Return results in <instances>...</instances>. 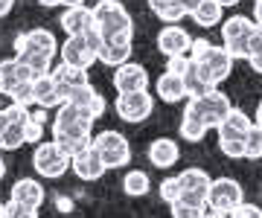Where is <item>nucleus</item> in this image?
Instances as JSON below:
<instances>
[{
    "instance_id": "nucleus-1",
    "label": "nucleus",
    "mask_w": 262,
    "mask_h": 218,
    "mask_svg": "<svg viewBox=\"0 0 262 218\" xmlns=\"http://www.w3.org/2000/svg\"><path fill=\"white\" fill-rule=\"evenodd\" d=\"M53 140L70 157L84 152V149H91V140H94V119H91V114L70 102L58 105L56 123H53Z\"/></svg>"
},
{
    "instance_id": "nucleus-2",
    "label": "nucleus",
    "mask_w": 262,
    "mask_h": 218,
    "mask_svg": "<svg viewBox=\"0 0 262 218\" xmlns=\"http://www.w3.org/2000/svg\"><path fill=\"white\" fill-rule=\"evenodd\" d=\"M58 56V41L50 29H29L15 38V58L27 67L32 79L53 70V58Z\"/></svg>"
},
{
    "instance_id": "nucleus-3",
    "label": "nucleus",
    "mask_w": 262,
    "mask_h": 218,
    "mask_svg": "<svg viewBox=\"0 0 262 218\" xmlns=\"http://www.w3.org/2000/svg\"><path fill=\"white\" fill-rule=\"evenodd\" d=\"M230 108H233V102H230L227 93H222L219 87L210 90V93H204V96L187 99V105H184V111H187L189 116H195L198 123H204L207 128H219V125L225 123V116L230 114Z\"/></svg>"
},
{
    "instance_id": "nucleus-4",
    "label": "nucleus",
    "mask_w": 262,
    "mask_h": 218,
    "mask_svg": "<svg viewBox=\"0 0 262 218\" xmlns=\"http://www.w3.org/2000/svg\"><path fill=\"white\" fill-rule=\"evenodd\" d=\"M96 18V32L108 38V35H134V20H131L128 9L120 0H99L94 6Z\"/></svg>"
},
{
    "instance_id": "nucleus-5",
    "label": "nucleus",
    "mask_w": 262,
    "mask_h": 218,
    "mask_svg": "<svg viewBox=\"0 0 262 218\" xmlns=\"http://www.w3.org/2000/svg\"><path fill=\"white\" fill-rule=\"evenodd\" d=\"M27 123H29V108L20 105H6L0 108V152H18L27 142Z\"/></svg>"
},
{
    "instance_id": "nucleus-6",
    "label": "nucleus",
    "mask_w": 262,
    "mask_h": 218,
    "mask_svg": "<svg viewBox=\"0 0 262 218\" xmlns=\"http://www.w3.org/2000/svg\"><path fill=\"white\" fill-rule=\"evenodd\" d=\"M61 61L79 70H91L99 61V32H88V35H70L64 44L58 47Z\"/></svg>"
},
{
    "instance_id": "nucleus-7",
    "label": "nucleus",
    "mask_w": 262,
    "mask_h": 218,
    "mask_svg": "<svg viewBox=\"0 0 262 218\" xmlns=\"http://www.w3.org/2000/svg\"><path fill=\"white\" fill-rule=\"evenodd\" d=\"M253 32H256V23H253V18H248V15H230V18H225V23H222V47L230 53V58H248V47H251V38Z\"/></svg>"
},
{
    "instance_id": "nucleus-8",
    "label": "nucleus",
    "mask_w": 262,
    "mask_h": 218,
    "mask_svg": "<svg viewBox=\"0 0 262 218\" xmlns=\"http://www.w3.org/2000/svg\"><path fill=\"white\" fill-rule=\"evenodd\" d=\"M94 152L102 157L105 169H125L131 163V146L120 131H99L94 134Z\"/></svg>"
},
{
    "instance_id": "nucleus-9",
    "label": "nucleus",
    "mask_w": 262,
    "mask_h": 218,
    "mask_svg": "<svg viewBox=\"0 0 262 218\" xmlns=\"http://www.w3.org/2000/svg\"><path fill=\"white\" fill-rule=\"evenodd\" d=\"M245 201V189L236 178H213L210 192H207V209L230 215L239 204Z\"/></svg>"
},
{
    "instance_id": "nucleus-10",
    "label": "nucleus",
    "mask_w": 262,
    "mask_h": 218,
    "mask_svg": "<svg viewBox=\"0 0 262 218\" xmlns=\"http://www.w3.org/2000/svg\"><path fill=\"white\" fill-rule=\"evenodd\" d=\"M70 160H73V157H70L56 140L38 142L35 152H32V169H35L41 178H61V175L70 169Z\"/></svg>"
},
{
    "instance_id": "nucleus-11",
    "label": "nucleus",
    "mask_w": 262,
    "mask_h": 218,
    "mask_svg": "<svg viewBox=\"0 0 262 218\" xmlns=\"http://www.w3.org/2000/svg\"><path fill=\"white\" fill-rule=\"evenodd\" d=\"M114 111L120 116L122 123H146L155 111V96L149 90H140V93H117L114 99Z\"/></svg>"
},
{
    "instance_id": "nucleus-12",
    "label": "nucleus",
    "mask_w": 262,
    "mask_h": 218,
    "mask_svg": "<svg viewBox=\"0 0 262 218\" xmlns=\"http://www.w3.org/2000/svg\"><path fill=\"white\" fill-rule=\"evenodd\" d=\"M178 183H181V198L184 201L198 204V207H207V192H210V183H213L210 172L198 169V166L184 169L178 175Z\"/></svg>"
},
{
    "instance_id": "nucleus-13",
    "label": "nucleus",
    "mask_w": 262,
    "mask_h": 218,
    "mask_svg": "<svg viewBox=\"0 0 262 218\" xmlns=\"http://www.w3.org/2000/svg\"><path fill=\"white\" fill-rule=\"evenodd\" d=\"M149 70L137 61H125L114 70V90L117 93H140V90H149Z\"/></svg>"
},
{
    "instance_id": "nucleus-14",
    "label": "nucleus",
    "mask_w": 262,
    "mask_h": 218,
    "mask_svg": "<svg viewBox=\"0 0 262 218\" xmlns=\"http://www.w3.org/2000/svg\"><path fill=\"white\" fill-rule=\"evenodd\" d=\"M158 53L160 56H189V47H192V35L181 23H166V27L158 32Z\"/></svg>"
},
{
    "instance_id": "nucleus-15",
    "label": "nucleus",
    "mask_w": 262,
    "mask_h": 218,
    "mask_svg": "<svg viewBox=\"0 0 262 218\" xmlns=\"http://www.w3.org/2000/svg\"><path fill=\"white\" fill-rule=\"evenodd\" d=\"M131 50H134V35H99V61L105 67H117L131 61Z\"/></svg>"
},
{
    "instance_id": "nucleus-16",
    "label": "nucleus",
    "mask_w": 262,
    "mask_h": 218,
    "mask_svg": "<svg viewBox=\"0 0 262 218\" xmlns=\"http://www.w3.org/2000/svg\"><path fill=\"white\" fill-rule=\"evenodd\" d=\"M195 61L207 70V76L213 79L215 87H219L227 76H230V73H233V58H230V53H227L225 47H215V44L207 50L201 58H195Z\"/></svg>"
},
{
    "instance_id": "nucleus-17",
    "label": "nucleus",
    "mask_w": 262,
    "mask_h": 218,
    "mask_svg": "<svg viewBox=\"0 0 262 218\" xmlns=\"http://www.w3.org/2000/svg\"><path fill=\"white\" fill-rule=\"evenodd\" d=\"M61 29L70 35H88V32H96V18L94 9L88 6H64L61 12Z\"/></svg>"
},
{
    "instance_id": "nucleus-18",
    "label": "nucleus",
    "mask_w": 262,
    "mask_h": 218,
    "mask_svg": "<svg viewBox=\"0 0 262 218\" xmlns=\"http://www.w3.org/2000/svg\"><path fill=\"white\" fill-rule=\"evenodd\" d=\"M44 198H47V192H44V186H41L35 178L15 180V186H12V192H9V201H18V204L32 207V209H41Z\"/></svg>"
},
{
    "instance_id": "nucleus-19",
    "label": "nucleus",
    "mask_w": 262,
    "mask_h": 218,
    "mask_svg": "<svg viewBox=\"0 0 262 218\" xmlns=\"http://www.w3.org/2000/svg\"><path fill=\"white\" fill-rule=\"evenodd\" d=\"M70 169H73L82 180H99L105 172H108V169H105V163H102V157L94 152V146H91V149H84V152H79V154H73Z\"/></svg>"
},
{
    "instance_id": "nucleus-20",
    "label": "nucleus",
    "mask_w": 262,
    "mask_h": 218,
    "mask_svg": "<svg viewBox=\"0 0 262 218\" xmlns=\"http://www.w3.org/2000/svg\"><path fill=\"white\" fill-rule=\"evenodd\" d=\"M251 125H253V119L245 114L242 108H230V114L225 116V123L215 128V134H219V140H245L248 131H251Z\"/></svg>"
},
{
    "instance_id": "nucleus-21",
    "label": "nucleus",
    "mask_w": 262,
    "mask_h": 218,
    "mask_svg": "<svg viewBox=\"0 0 262 218\" xmlns=\"http://www.w3.org/2000/svg\"><path fill=\"white\" fill-rule=\"evenodd\" d=\"M181 160V149L175 140H169V137H158V140L149 146V163L155 169H172V166H178Z\"/></svg>"
},
{
    "instance_id": "nucleus-22",
    "label": "nucleus",
    "mask_w": 262,
    "mask_h": 218,
    "mask_svg": "<svg viewBox=\"0 0 262 218\" xmlns=\"http://www.w3.org/2000/svg\"><path fill=\"white\" fill-rule=\"evenodd\" d=\"M32 90H35V105L41 111H44V108H58V105H64V96H61L56 79L50 76V73L32 79Z\"/></svg>"
},
{
    "instance_id": "nucleus-23",
    "label": "nucleus",
    "mask_w": 262,
    "mask_h": 218,
    "mask_svg": "<svg viewBox=\"0 0 262 218\" xmlns=\"http://www.w3.org/2000/svg\"><path fill=\"white\" fill-rule=\"evenodd\" d=\"M50 76L56 79L58 90H61V96H64L67 102V93L73 90V87H82V85H91V79H88V70H79V67H70V64H56L53 70H50Z\"/></svg>"
},
{
    "instance_id": "nucleus-24",
    "label": "nucleus",
    "mask_w": 262,
    "mask_h": 218,
    "mask_svg": "<svg viewBox=\"0 0 262 218\" xmlns=\"http://www.w3.org/2000/svg\"><path fill=\"white\" fill-rule=\"evenodd\" d=\"M155 93H158L160 102H166V105H178V102H184V99H189L187 87H184V79L172 76L166 70H163V76L155 82Z\"/></svg>"
},
{
    "instance_id": "nucleus-25",
    "label": "nucleus",
    "mask_w": 262,
    "mask_h": 218,
    "mask_svg": "<svg viewBox=\"0 0 262 218\" xmlns=\"http://www.w3.org/2000/svg\"><path fill=\"white\" fill-rule=\"evenodd\" d=\"M184 87H187V96L189 99H195V96H204L210 90H215L213 79L207 76V70L198 61H189L187 73H184Z\"/></svg>"
},
{
    "instance_id": "nucleus-26",
    "label": "nucleus",
    "mask_w": 262,
    "mask_h": 218,
    "mask_svg": "<svg viewBox=\"0 0 262 218\" xmlns=\"http://www.w3.org/2000/svg\"><path fill=\"white\" fill-rule=\"evenodd\" d=\"M0 79H3V90L9 93L18 85H24V82H32V73L20 64L18 58H6V61H0Z\"/></svg>"
},
{
    "instance_id": "nucleus-27",
    "label": "nucleus",
    "mask_w": 262,
    "mask_h": 218,
    "mask_svg": "<svg viewBox=\"0 0 262 218\" xmlns=\"http://www.w3.org/2000/svg\"><path fill=\"white\" fill-rule=\"evenodd\" d=\"M222 15H225V9L215 3V0H201L195 9L189 12V18L195 20L201 29H213V27H219L222 23Z\"/></svg>"
},
{
    "instance_id": "nucleus-28",
    "label": "nucleus",
    "mask_w": 262,
    "mask_h": 218,
    "mask_svg": "<svg viewBox=\"0 0 262 218\" xmlns=\"http://www.w3.org/2000/svg\"><path fill=\"white\" fill-rule=\"evenodd\" d=\"M151 189V180L146 172L140 169H128L125 175H122V192L125 195H131V198H143V195H149Z\"/></svg>"
},
{
    "instance_id": "nucleus-29",
    "label": "nucleus",
    "mask_w": 262,
    "mask_h": 218,
    "mask_svg": "<svg viewBox=\"0 0 262 218\" xmlns=\"http://www.w3.org/2000/svg\"><path fill=\"white\" fill-rule=\"evenodd\" d=\"M207 131H210V128H207L204 123H198L195 116H189L187 111H184V116H181V137H184V140L187 142H201L207 137Z\"/></svg>"
},
{
    "instance_id": "nucleus-30",
    "label": "nucleus",
    "mask_w": 262,
    "mask_h": 218,
    "mask_svg": "<svg viewBox=\"0 0 262 218\" xmlns=\"http://www.w3.org/2000/svg\"><path fill=\"white\" fill-rule=\"evenodd\" d=\"M259 157H262V128L253 123L248 137H245V160H259Z\"/></svg>"
},
{
    "instance_id": "nucleus-31",
    "label": "nucleus",
    "mask_w": 262,
    "mask_h": 218,
    "mask_svg": "<svg viewBox=\"0 0 262 218\" xmlns=\"http://www.w3.org/2000/svg\"><path fill=\"white\" fill-rule=\"evenodd\" d=\"M172 209V218H204L207 215V207H198V204H189V201L178 198L175 204H169Z\"/></svg>"
},
{
    "instance_id": "nucleus-32",
    "label": "nucleus",
    "mask_w": 262,
    "mask_h": 218,
    "mask_svg": "<svg viewBox=\"0 0 262 218\" xmlns=\"http://www.w3.org/2000/svg\"><path fill=\"white\" fill-rule=\"evenodd\" d=\"M6 96L12 99V105H20V108H32V105H35V90H32V82L18 85L15 90H9Z\"/></svg>"
},
{
    "instance_id": "nucleus-33",
    "label": "nucleus",
    "mask_w": 262,
    "mask_h": 218,
    "mask_svg": "<svg viewBox=\"0 0 262 218\" xmlns=\"http://www.w3.org/2000/svg\"><path fill=\"white\" fill-rule=\"evenodd\" d=\"M158 195H160V201H166V204H175V201L181 198V183H178V175H169V178L160 180Z\"/></svg>"
},
{
    "instance_id": "nucleus-34",
    "label": "nucleus",
    "mask_w": 262,
    "mask_h": 218,
    "mask_svg": "<svg viewBox=\"0 0 262 218\" xmlns=\"http://www.w3.org/2000/svg\"><path fill=\"white\" fill-rule=\"evenodd\" d=\"M248 64H251L253 73H262V29H256L251 38V47H248V58H245Z\"/></svg>"
},
{
    "instance_id": "nucleus-35",
    "label": "nucleus",
    "mask_w": 262,
    "mask_h": 218,
    "mask_svg": "<svg viewBox=\"0 0 262 218\" xmlns=\"http://www.w3.org/2000/svg\"><path fill=\"white\" fill-rule=\"evenodd\" d=\"M41 134H44V111H38V114H29V123H27V142L38 146V142H41Z\"/></svg>"
},
{
    "instance_id": "nucleus-36",
    "label": "nucleus",
    "mask_w": 262,
    "mask_h": 218,
    "mask_svg": "<svg viewBox=\"0 0 262 218\" xmlns=\"http://www.w3.org/2000/svg\"><path fill=\"white\" fill-rule=\"evenodd\" d=\"M3 218H38V209L24 207L18 201H6L3 204Z\"/></svg>"
},
{
    "instance_id": "nucleus-37",
    "label": "nucleus",
    "mask_w": 262,
    "mask_h": 218,
    "mask_svg": "<svg viewBox=\"0 0 262 218\" xmlns=\"http://www.w3.org/2000/svg\"><path fill=\"white\" fill-rule=\"evenodd\" d=\"M158 18L163 20V23H181L184 18H189V12L184 9V3H172V6H166V9H160L158 12Z\"/></svg>"
},
{
    "instance_id": "nucleus-38",
    "label": "nucleus",
    "mask_w": 262,
    "mask_h": 218,
    "mask_svg": "<svg viewBox=\"0 0 262 218\" xmlns=\"http://www.w3.org/2000/svg\"><path fill=\"white\" fill-rule=\"evenodd\" d=\"M219 149L230 160H245V140H219Z\"/></svg>"
},
{
    "instance_id": "nucleus-39",
    "label": "nucleus",
    "mask_w": 262,
    "mask_h": 218,
    "mask_svg": "<svg viewBox=\"0 0 262 218\" xmlns=\"http://www.w3.org/2000/svg\"><path fill=\"white\" fill-rule=\"evenodd\" d=\"M189 61H192L189 56H172V58H166V73H172V76L184 79V73H187Z\"/></svg>"
},
{
    "instance_id": "nucleus-40",
    "label": "nucleus",
    "mask_w": 262,
    "mask_h": 218,
    "mask_svg": "<svg viewBox=\"0 0 262 218\" xmlns=\"http://www.w3.org/2000/svg\"><path fill=\"white\" fill-rule=\"evenodd\" d=\"M230 218H262V207H256L251 201H242V204L230 212Z\"/></svg>"
},
{
    "instance_id": "nucleus-41",
    "label": "nucleus",
    "mask_w": 262,
    "mask_h": 218,
    "mask_svg": "<svg viewBox=\"0 0 262 218\" xmlns=\"http://www.w3.org/2000/svg\"><path fill=\"white\" fill-rule=\"evenodd\" d=\"M105 111H108V102H105V96H102V93H96V96H94V102L88 105V114H91V119L96 123V119L105 114Z\"/></svg>"
},
{
    "instance_id": "nucleus-42",
    "label": "nucleus",
    "mask_w": 262,
    "mask_h": 218,
    "mask_svg": "<svg viewBox=\"0 0 262 218\" xmlns=\"http://www.w3.org/2000/svg\"><path fill=\"white\" fill-rule=\"evenodd\" d=\"M146 3H149V9L155 12V15H158L160 9H166V6H172V3H178V0H146Z\"/></svg>"
},
{
    "instance_id": "nucleus-43",
    "label": "nucleus",
    "mask_w": 262,
    "mask_h": 218,
    "mask_svg": "<svg viewBox=\"0 0 262 218\" xmlns=\"http://www.w3.org/2000/svg\"><path fill=\"white\" fill-rule=\"evenodd\" d=\"M56 209H58V212H70V209H73V201L58 195V198H56Z\"/></svg>"
},
{
    "instance_id": "nucleus-44",
    "label": "nucleus",
    "mask_w": 262,
    "mask_h": 218,
    "mask_svg": "<svg viewBox=\"0 0 262 218\" xmlns=\"http://www.w3.org/2000/svg\"><path fill=\"white\" fill-rule=\"evenodd\" d=\"M253 23H256V29H262V0L253 3Z\"/></svg>"
},
{
    "instance_id": "nucleus-45",
    "label": "nucleus",
    "mask_w": 262,
    "mask_h": 218,
    "mask_svg": "<svg viewBox=\"0 0 262 218\" xmlns=\"http://www.w3.org/2000/svg\"><path fill=\"white\" fill-rule=\"evenodd\" d=\"M12 9H15V0H0V18H6Z\"/></svg>"
},
{
    "instance_id": "nucleus-46",
    "label": "nucleus",
    "mask_w": 262,
    "mask_h": 218,
    "mask_svg": "<svg viewBox=\"0 0 262 218\" xmlns=\"http://www.w3.org/2000/svg\"><path fill=\"white\" fill-rule=\"evenodd\" d=\"M215 3H219L222 9H233V6H239V3H242V0H215Z\"/></svg>"
},
{
    "instance_id": "nucleus-47",
    "label": "nucleus",
    "mask_w": 262,
    "mask_h": 218,
    "mask_svg": "<svg viewBox=\"0 0 262 218\" xmlns=\"http://www.w3.org/2000/svg\"><path fill=\"white\" fill-rule=\"evenodd\" d=\"M41 6H47V9H56V6H64V0H38Z\"/></svg>"
},
{
    "instance_id": "nucleus-48",
    "label": "nucleus",
    "mask_w": 262,
    "mask_h": 218,
    "mask_svg": "<svg viewBox=\"0 0 262 218\" xmlns=\"http://www.w3.org/2000/svg\"><path fill=\"white\" fill-rule=\"evenodd\" d=\"M181 3H184V9H187V12H192L198 3H201V0H181Z\"/></svg>"
},
{
    "instance_id": "nucleus-49",
    "label": "nucleus",
    "mask_w": 262,
    "mask_h": 218,
    "mask_svg": "<svg viewBox=\"0 0 262 218\" xmlns=\"http://www.w3.org/2000/svg\"><path fill=\"white\" fill-rule=\"evenodd\" d=\"M253 123H256V125H259V128H262V102L256 105V116H253Z\"/></svg>"
},
{
    "instance_id": "nucleus-50",
    "label": "nucleus",
    "mask_w": 262,
    "mask_h": 218,
    "mask_svg": "<svg viewBox=\"0 0 262 218\" xmlns=\"http://www.w3.org/2000/svg\"><path fill=\"white\" fill-rule=\"evenodd\" d=\"M64 6H88V0H64Z\"/></svg>"
},
{
    "instance_id": "nucleus-51",
    "label": "nucleus",
    "mask_w": 262,
    "mask_h": 218,
    "mask_svg": "<svg viewBox=\"0 0 262 218\" xmlns=\"http://www.w3.org/2000/svg\"><path fill=\"white\" fill-rule=\"evenodd\" d=\"M6 178V163H3V154H0V180Z\"/></svg>"
},
{
    "instance_id": "nucleus-52",
    "label": "nucleus",
    "mask_w": 262,
    "mask_h": 218,
    "mask_svg": "<svg viewBox=\"0 0 262 218\" xmlns=\"http://www.w3.org/2000/svg\"><path fill=\"white\" fill-rule=\"evenodd\" d=\"M204 218H230V215H222V212H210V209H207Z\"/></svg>"
},
{
    "instance_id": "nucleus-53",
    "label": "nucleus",
    "mask_w": 262,
    "mask_h": 218,
    "mask_svg": "<svg viewBox=\"0 0 262 218\" xmlns=\"http://www.w3.org/2000/svg\"><path fill=\"white\" fill-rule=\"evenodd\" d=\"M3 93H6V90H3V79H0V96H3Z\"/></svg>"
},
{
    "instance_id": "nucleus-54",
    "label": "nucleus",
    "mask_w": 262,
    "mask_h": 218,
    "mask_svg": "<svg viewBox=\"0 0 262 218\" xmlns=\"http://www.w3.org/2000/svg\"><path fill=\"white\" fill-rule=\"evenodd\" d=\"M259 195H262V183H259Z\"/></svg>"
},
{
    "instance_id": "nucleus-55",
    "label": "nucleus",
    "mask_w": 262,
    "mask_h": 218,
    "mask_svg": "<svg viewBox=\"0 0 262 218\" xmlns=\"http://www.w3.org/2000/svg\"><path fill=\"white\" fill-rule=\"evenodd\" d=\"M253 3H259V0H253Z\"/></svg>"
}]
</instances>
